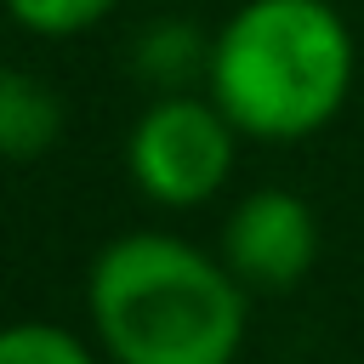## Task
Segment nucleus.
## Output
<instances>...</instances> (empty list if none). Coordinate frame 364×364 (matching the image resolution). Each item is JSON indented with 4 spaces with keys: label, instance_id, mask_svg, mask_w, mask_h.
Returning <instances> with one entry per match:
<instances>
[{
    "label": "nucleus",
    "instance_id": "nucleus-1",
    "mask_svg": "<svg viewBox=\"0 0 364 364\" xmlns=\"http://www.w3.org/2000/svg\"><path fill=\"white\" fill-rule=\"evenodd\" d=\"M91 336L108 364H233L245 347V279L176 239L119 233L85 273Z\"/></svg>",
    "mask_w": 364,
    "mask_h": 364
},
{
    "label": "nucleus",
    "instance_id": "nucleus-2",
    "mask_svg": "<svg viewBox=\"0 0 364 364\" xmlns=\"http://www.w3.org/2000/svg\"><path fill=\"white\" fill-rule=\"evenodd\" d=\"M353 28L330 0H245L216 34L205 91L256 142L324 131L353 91Z\"/></svg>",
    "mask_w": 364,
    "mask_h": 364
},
{
    "label": "nucleus",
    "instance_id": "nucleus-3",
    "mask_svg": "<svg viewBox=\"0 0 364 364\" xmlns=\"http://www.w3.org/2000/svg\"><path fill=\"white\" fill-rule=\"evenodd\" d=\"M233 159H239V125L216 108L210 91L205 97L159 91L125 136L131 182L165 210H193L216 199L233 176Z\"/></svg>",
    "mask_w": 364,
    "mask_h": 364
},
{
    "label": "nucleus",
    "instance_id": "nucleus-4",
    "mask_svg": "<svg viewBox=\"0 0 364 364\" xmlns=\"http://www.w3.org/2000/svg\"><path fill=\"white\" fill-rule=\"evenodd\" d=\"M222 262L245 279V290H290L318 262V216L290 188H256L228 210Z\"/></svg>",
    "mask_w": 364,
    "mask_h": 364
},
{
    "label": "nucleus",
    "instance_id": "nucleus-5",
    "mask_svg": "<svg viewBox=\"0 0 364 364\" xmlns=\"http://www.w3.org/2000/svg\"><path fill=\"white\" fill-rule=\"evenodd\" d=\"M63 136L57 91L28 68H0V159H40Z\"/></svg>",
    "mask_w": 364,
    "mask_h": 364
},
{
    "label": "nucleus",
    "instance_id": "nucleus-6",
    "mask_svg": "<svg viewBox=\"0 0 364 364\" xmlns=\"http://www.w3.org/2000/svg\"><path fill=\"white\" fill-rule=\"evenodd\" d=\"M205 63H210V40H205L193 23L165 17V23H154V28L136 40V74L154 80L159 91H182L188 74L205 80Z\"/></svg>",
    "mask_w": 364,
    "mask_h": 364
},
{
    "label": "nucleus",
    "instance_id": "nucleus-7",
    "mask_svg": "<svg viewBox=\"0 0 364 364\" xmlns=\"http://www.w3.org/2000/svg\"><path fill=\"white\" fill-rule=\"evenodd\" d=\"M0 364H102V347L91 353L74 330L46 318H17L0 330Z\"/></svg>",
    "mask_w": 364,
    "mask_h": 364
},
{
    "label": "nucleus",
    "instance_id": "nucleus-8",
    "mask_svg": "<svg viewBox=\"0 0 364 364\" xmlns=\"http://www.w3.org/2000/svg\"><path fill=\"white\" fill-rule=\"evenodd\" d=\"M6 17L28 34H46V40H68V34H85L97 28L119 0H0Z\"/></svg>",
    "mask_w": 364,
    "mask_h": 364
}]
</instances>
